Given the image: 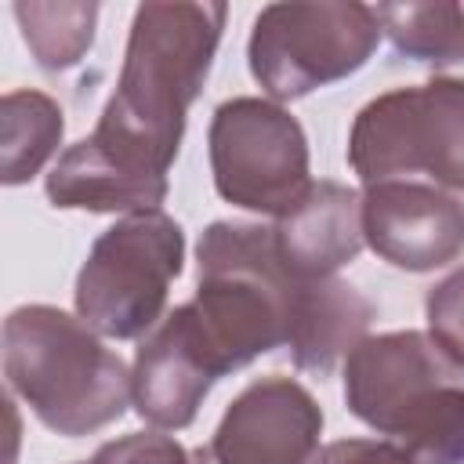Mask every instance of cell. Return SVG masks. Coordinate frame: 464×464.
<instances>
[{"label":"cell","mask_w":464,"mask_h":464,"mask_svg":"<svg viewBox=\"0 0 464 464\" xmlns=\"http://www.w3.org/2000/svg\"><path fill=\"white\" fill-rule=\"evenodd\" d=\"M308 464H413L388 439H341L323 446Z\"/></svg>","instance_id":"ffe728a7"},{"label":"cell","mask_w":464,"mask_h":464,"mask_svg":"<svg viewBox=\"0 0 464 464\" xmlns=\"http://www.w3.org/2000/svg\"><path fill=\"white\" fill-rule=\"evenodd\" d=\"M65 134L62 105L44 91H7L0 102V181L25 185L58 152Z\"/></svg>","instance_id":"2e32d148"},{"label":"cell","mask_w":464,"mask_h":464,"mask_svg":"<svg viewBox=\"0 0 464 464\" xmlns=\"http://www.w3.org/2000/svg\"><path fill=\"white\" fill-rule=\"evenodd\" d=\"M196 265L199 286L188 304L228 373L290 341L304 283L279 261L272 228L214 221L196 243Z\"/></svg>","instance_id":"277c9868"},{"label":"cell","mask_w":464,"mask_h":464,"mask_svg":"<svg viewBox=\"0 0 464 464\" xmlns=\"http://www.w3.org/2000/svg\"><path fill=\"white\" fill-rule=\"evenodd\" d=\"M428 337L442 348V355L464 370V268L450 272L442 283L431 286L428 301Z\"/></svg>","instance_id":"ac0fdd59"},{"label":"cell","mask_w":464,"mask_h":464,"mask_svg":"<svg viewBox=\"0 0 464 464\" xmlns=\"http://www.w3.org/2000/svg\"><path fill=\"white\" fill-rule=\"evenodd\" d=\"M225 373L228 370L203 334L192 304H178L167 319H160L134 355V410L152 428H188L210 384Z\"/></svg>","instance_id":"8fae6325"},{"label":"cell","mask_w":464,"mask_h":464,"mask_svg":"<svg viewBox=\"0 0 464 464\" xmlns=\"http://www.w3.org/2000/svg\"><path fill=\"white\" fill-rule=\"evenodd\" d=\"M91 464H192L188 450L163 431H134L112 442H102Z\"/></svg>","instance_id":"d6986e66"},{"label":"cell","mask_w":464,"mask_h":464,"mask_svg":"<svg viewBox=\"0 0 464 464\" xmlns=\"http://www.w3.org/2000/svg\"><path fill=\"white\" fill-rule=\"evenodd\" d=\"M348 167L362 185L428 174L431 185L464 192V80L431 76L366 102L348 130Z\"/></svg>","instance_id":"5b68a950"},{"label":"cell","mask_w":464,"mask_h":464,"mask_svg":"<svg viewBox=\"0 0 464 464\" xmlns=\"http://www.w3.org/2000/svg\"><path fill=\"white\" fill-rule=\"evenodd\" d=\"M83 464H91V460H83Z\"/></svg>","instance_id":"44dd1931"},{"label":"cell","mask_w":464,"mask_h":464,"mask_svg":"<svg viewBox=\"0 0 464 464\" xmlns=\"http://www.w3.org/2000/svg\"><path fill=\"white\" fill-rule=\"evenodd\" d=\"M228 7L210 0H152L134 11L123 69L94 141L120 163L167 178L181 152L188 105L199 98Z\"/></svg>","instance_id":"6da1fadb"},{"label":"cell","mask_w":464,"mask_h":464,"mask_svg":"<svg viewBox=\"0 0 464 464\" xmlns=\"http://www.w3.org/2000/svg\"><path fill=\"white\" fill-rule=\"evenodd\" d=\"M4 377L36 420L65 439L120 420L134 402L127 362L54 304H22L4 319Z\"/></svg>","instance_id":"7a4b0ae2"},{"label":"cell","mask_w":464,"mask_h":464,"mask_svg":"<svg viewBox=\"0 0 464 464\" xmlns=\"http://www.w3.org/2000/svg\"><path fill=\"white\" fill-rule=\"evenodd\" d=\"M22 29L25 47L33 51L36 65L47 72L72 69L94 44L98 4H40L22 0L11 7Z\"/></svg>","instance_id":"e0dca14e"},{"label":"cell","mask_w":464,"mask_h":464,"mask_svg":"<svg viewBox=\"0 0 464 464\" xmlns=\"http://www.w3.org/2000/svg\"><path fill=\"white\" fill-rule=\"evenodd\" d=\"M377 44V7L337 0L268 4L254 18L246 62L272 102H294L359 72Z\"/></svg>","instance_id":"52a82bcc"},{"label":"cell","mask_w":464,"mask_h":464,"mask_svg":"<svg viewBox=\"0 0 464 464\" xmlns=\"http://www.w3.org/2000/svg\"><path fill=\"white\" fill-rule=\"evenodd\" d=\"M362 236L392 268L435 272L464 254V203L424 181L366 185Z\"/></svg>","instance_id":"30bf717a"},{"label":"cell","mask_w":464,"mask_h":464,"mask_svg":"<svg viewBox=\"0 0 464 464\" xmlns=\"http://www.w3.org/2000/svg\"><path fill=\"white\" fill-rule=\"evenodd\" d=\"M373 301L352 286L348 279H315L301 286L294 326H290V359L297 370L326 377L337 362L352 355L359 341H366L370 323H373Z\"/></svg>","instance_id":"5bb4252c"},{"label":"cell","mask_w":464,"mask_h":464,"mask_svg":"<svg viewBox=\"0 0 464 464\" xmlns=\"http://www.w3.org/2000/svg\"><path fill=\"white\" fill-rule=\"evenodd\" d=\"M167 178L141 174L109 156L94 138L69 145L47 174V199L58 210L87 214H145L167 199Z\"/></svg>","instance_id":"4fadbf2b"},{"label":"cell","mask_w":464,"mask_h":464,"mask_svg":"<svg viewBox=\"0 0 464 464\" xmlns=\"http://www.w3.org/2000/svg\"><path fill=\"white\" fill-rule=\"evenodd\" d=\"M377 22L399 54L431 65L435 76L464 80V4H381Z\"/></svg>","instance_id":"9a60e30c"},{"label":"cell","mask_w":464,"mask_h":464,"mask_svg":"<svg viewBox=\"0 0 464 464\" xmlns=\"http://www.w3.org/2000/svg\"><path fill=\"white\" fill-rule=\"evenodd\" d=\"M181 265V225L163 210L130 214L91 243L76 276V315L112 341L152 334Z\"/></svg>","instance_id":"8992f818"},{"label":"cell","mask_w":464,"mask_h":464,"mask_svg":"<svg viewBox=\"0 0 464 464\" xmlns=\"http://www.w3.org/2000/svg\"><path fill=\"white\" fill-rule=\"evenodd\" d=\"M279 261L297 283L337 276L362 250V192L341 181H312L272 225Z\"/></svg>","instance_id":"7c38bea8"},{"label":"cell","mask_w":464,"mask_h":464,"mask_svg":"<svg viewBox=\"0 0 464 464\" xmlns=\"http://www.w3.org/2000/svg\"><path fill=\"white\" fill-rule=\"evenodd\" d=\"M323 410L294 377H261L225 410L207 457L214 464H308L319 453Z\"/></svg>","instance_id":"9c48e42d"},{"label":"cell","mask_w":464,"mask_h":464,"mask_svg":"<svg viewBox=\"0 0 464 464\" xmlns=\"http://www.w3.org/2000/svg\"><path fill=\"white\" fill-rule=\"evenodd\" d=\"M214 188L225 203L254 214H286L312 185L308 138L272 98L239 94L214 109L207 130Z\"/></svg>","instance_id":"ba28073f"},{"label":"cell","mask_w":464,"mask_h":464,"mask_svg":"<svg viewBox=\"0 0 464 464\" xmlns=\"http://www.w3.org/2000/svg\"><path fill=\"white\" fill-rule=\"evenodd\" d=\"M460 370L424 330L366 337L344 359L348 410L413 464H464Z\"/></svg>","instance_id":"3957f363"}]
</instances>
